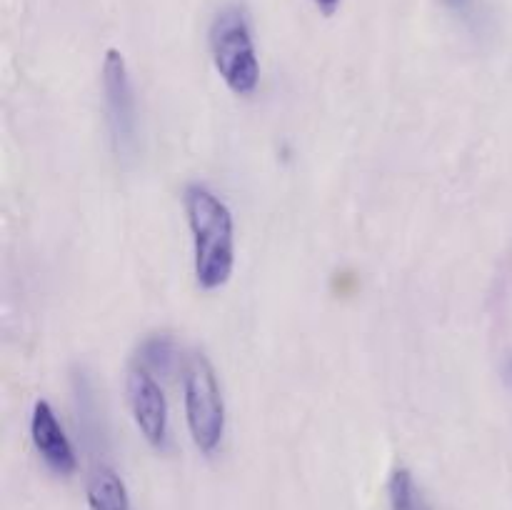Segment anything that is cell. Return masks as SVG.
I'll list each match as a JSON object with an SVG mask.
<instances>
[{
	"instance_id": "cell-1",
	"label": "cell",
	"mask_w": 512,
	"mask_h": 510,
	"mask_svg": "<svg viewBox=\"0 0 512 510\" xmlns=\"http://www.w3.org/2000/svg\"><path fill=\"white\" fill-rule=\"evenodd\" d=\"M185 218L193 238L195 280L213 293L230 280L235 268V223L228 205L210 188L190 183L183 193Z\"/></svg>"
},
{
	"instance_id": "cell-2",
	"label": "cell",
	"mask_w": 512,
	"mask_h": 510,
	"mask_svg": "<svg viewBox=\"0 0 512 510\" xmlns=\"http://www.w3.org/2000/svg\"><path fill=\"white\" fill-rule=\"evenodd\" d=\"M208 45L215 70L230 93L243 98L253 95L260 83V60L245 8L240 5L220 8L210 23Z\"/></svg>"
},
{
	"instance_id": "cell-3",
	"label": "cell",
	"mask_w": 512,
	"mask_h": 510,
	"mask_svg": "<svg viewBox=\"0 0 512 510\" xmlns=\"http://www.w3.org/2000/svg\"><path fill=\"white\" fill-rule=\"evenodd\" d=\"M183 400L185 423L195 448L213 455L225 435V400L215 368L198 350L183 360Z\"/></svg>"
},
{
	"instance_id": "cell-4",
	"label": "cell",
	"mask_w": 512,
	"mask_h": 510,
	"mask_svg": "<svg viewBox=\"0 0 512 510\" xmlns=\"http://www.w3.org/2000/svg\"><path fill=\"white\" fill-rule=\"evenodd\" d=\"M103 100L115 153L128 155L138 143V108L125 55L118 48L105 50L103 58Z\"/></svg>"
},
{
	"instance_id": "cell-5",
	"label": "cell",
	"mask_w": 512,
	"mask_h": 510,
	"mask_svg": "<svg viewBox=\"0 0 512 510\" xmlns=\"http://www.w3.org/2000/svg\"><path fill=\"white\" fill-rule=\"evenodd\" d=\"M125 390L140 435L153 448L163 450L168 445V400L155 375L140 365H133L125 378Z\"/></svg>"
},
{
	"instance_id": "cell-6",
	"label": "cell",
	"mask_w": 512,
	"mask_h": 510,
	"mask_svg": "<svg viewBox=\"0 0 512 510\" xmlns=\"http://www.w3.org/2000/svg\"><path fill=\"white\" fill-rule=\"evenodd\" d=\"M30 438H33V445L40 458H43V463L53 473L73 475L78 470V458H75L73 445H70L68 435H65L63 425H60L58 415H55L53 405L48 400H38L33 405Z\"/></svg>"
},
{
	"instance_id": "cell-7",
	"label": "cell",
	"mask_w": 512,
	"mask_h": 510,
	"mask_svg": "<svg viewBox=\"0 0 512 510\" xmlns=\"http://www.w3.org/2000/svg\"><path fill=\"white\" fill-rule=\"evenodd\" d=\"M85 495H88L90 510H130L128 488L110 465H98L90 473Z\"/></svg>"
},
{
	"instance_id": "cell-8",
	"label": "cell",
	"mask_w": 512,
	"mask_h": 510,
	"mask_svg": "<svg viewBox=\"0 0 512 510\" xmlns=\"http://www.w3.org/2000/svg\"><path fill=\"white\" fill-rule=\"evenodd\" d=\"M178 363V345L168 333H153L140 343L138 365L153 375H170Z\"/></svg>"
},
{
	"instance_id": "cell-9",
	"label": "cell",
	"mask_w": 512,
	"mask_h": 510,
	"mask_svg": "<svg viewBox=\"0 0 512 510\" xmlns=\"http://www.w3.org/2000/svg\"><path fill=\"white\" fill-rule=\"evenodd\" d=\"M390 510H430L408 468H395L388 480Z\"/></svg>"
},
{
	"instance_id": "cell-10",
	"label": "cell",
	"mask_w": 512,
	"mask_h": 510,
	"mask_svg": "<svg viewBox=\"0 0 512 510\" xmlns=\"http://www.w3.org/2000/svg\"><path fill=\"white\" fill-rule=\"evenodd\" d=\"M313 5L320 10V15H325V18H330V15L338 13L340 0H313Z\"/></svg>"
},
{
	"instance_id": "cell-11",
	"label": "cell",
	"mask_w": 512,
	"mask_h": 510,
	"mask_svg": "<svg viewBox=\"0 0 512 510\" xmlns=\"http://www.w3.org/2000/svg\"><path fill=\"white\" fill-rule=\"evenodd\" d=\"M503 378H505V383H508L512 388V355L508 360H505V365H503Z\"/></svg>"
},
{
	"instance_id": "cell-12",
	"label": "cell",
	"mask_w": 512,
	"mask_h": 510,
	"mask_svg": "<svg viewBox=\"0 0 512 510\" xmlns=\"http://www.w3.org/2000/svg\"><path fill=\"white\" fill-rule=\"evenodd\" d=\"M448 3L453 5V8H460V5H465V3H468V0H448Z\"/></svg>"
}]
</instances>
